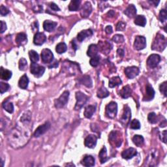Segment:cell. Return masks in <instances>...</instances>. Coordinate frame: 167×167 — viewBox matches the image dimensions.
Wrapping results in <instances>:
<instances>
[{
  "instance_id": "obj_1",
  "label": "cell",
  "mask_w": 167,
  "mask_h": 167,
  "mask_svg": "<svg viewBox=\"0 0 167 167\" xmlns=\"http://www.w3.org/2000/svg\"><path fill=\"white\" fill-rule=\"evenodd\" d=\"M28 136L26 131H22L19 127H15L10 132L9 141L14 148L22 147L28 142Z\"/></svg>"
},
{
  "instance_id": "obj_2",
  "label": "cell",
  "mask_w": 167,
  "mask_h": 167,
  "mask_svg": "<svg viewBox=\"0 0 167 167\" xmlns=\"http://www.w3.org/2000/svg\"><path fill=\"white\" fill-rule=\"evenodd\" d=\"M166 47V42L165 37L161 34H157L152 44V49L153 50L162 51Z\"/></svg>"
},
{
  "instance_id": "obj_3",
  "label": "cell",
  "mask_w": 167,
  "mask_h": 167,
  "mask_svg": "<svg viewBox=\"0 0 167 167\" xmlns=\"http://www.w3.org/2000/svg\"><path fill=\"white\" fill-rule=\"evenodd\" d=\"M159 153L158 150L152 149L150 151L147 159L145 162V165L148 166H156L159 161Z\"/></svg>"
},
{
  "instance_id": "obj_4",
  "label": "cell",
  "mask_w": 167,
  "mask_h": 167,
  "mask_svg": "<svg viewBox=\"0 0 167 167\" xmlns=\"http://www.w3.org/2000/svg\"><path fill=\"white\" fill-rule=\"evenodd\" d=\"M76 103L75 109L76 111H79L80 108H82L83 106L87 103V101L88 100V97L81 92H77L76 93Z\"/></svg>"
},
{
  "instance_id": "obj_5",
  "label": "cell",
  "mask_w": 167,
  "mask_h": 167,
  "mask_svg": "<svg viewBox=\"0 0 167 167\" xmlns=\"http://www.w3.org/2000/svg\"><path fill=\"white\" fill-rule=\"evenodd\" d=\"M69 97V92L65 91L62 95L58 99L55 101V107L56 108H63L67 103Z\"/></svg>"
},
{
  "instance_id": "obj_6",
  "label": "cell",
  "mask_w": 167,
  "mask_h": 167,
  "mask_svg": "<svg viewBox=\"0 0 167 167\" xmlns=\"http://www.w3.org/2000/svg\"><path fill=\"white\" fill-rule=\"evenodd\" d=\"M117 112V105L115 102L112 101L106 107V115L111 119L114 118Z\"/></svg>"
},
{
  "instance_id": "obj_7",
  "label": "cell",
  "mask_w": 167,
  "mask_h": 167,
  "mask_svg": "<svg viewBox=\"0 0 167 167\" xmlns=\"http://www.w3.org/2000/svg\"><path fill=\"white\" fill-rule=\"evenodd\" d=\"M45 68L36 63H31V72L36 77H40L43 75Z\"/></svg>"
},
{
  "instance_id": "obj_8",
  "label": "cell",
  "mask_w": 167,
  "mask_h": 167,
  "mask_svg": "<svg viewBox=\"0 0 167 167\" xmlns=\"http://www.w3.org/2000/svg\"><path fill=\"white\" fill-rule=\"evenodd\" d=\"M131 109H130V108L128 107V106H126L125 107L123 115H122L120 119L121 124L124 126H127L130 124V122H131Z\"/></svg>"
},
{
  "instance_id": "obj_9",
  "label": "cell",
  "mask_w": 167,
  "mask_h": 167,
  "mask_svg": "<svg viewBox=\"0 0 167 167\" xmlns=\"http://www.w3.org/2000/svg\"><path fill=\"white\" fill-rule=\"evenodd\" d=\"M146 47V39L143 36H136L134 43V49L136 50H143Z\"/></svg>"
},
{
  "instance_id": "obj_10",
  "label": "cell",
  "mask_w": 167,
  "mask_h": 167,
  "mask_svg": "<svg viewBox=\"0 0 167 167\" xmlns=\"http://www.w3.org/2000/svg\"><path fill=\"white\" fill-rule=\"evenodd\" d=\"M41 59L43 63H52L54 59V55H53L52 51L48 48L43 49L41 52Z\"/></svg>"
},
{
  "instance_id": "obj_11",
  "label": "cell",
  "mask_w": 167,
  "mask_h": 167,
  "mask_svg": "<svg viewBox=\"0 0 167 167\" xmlns=\"http://www.w3.org/2000/svg\"><path fill=\"white\" fill-rule=\"evenodd\" d=\"M161 61V57L158 54H152L149 56L147 60V64L150 68L156 67Z\"/></svg>"
},
{
  "instance_id": "obj_12",
  "label": "cell",
  "mask_w": 167,
  "mask_h": 167,
  "mask_svg": "<svg viewBox=\"0 0 167 167\" xmlns=\"http://www.w3.org/2000/svg\"><path fill=\"white\" fill-rule=\"evenodd\" d=\"M140 70L137 67H128L125 69V74L129 79H133L138 75Z\"/></svg>"
},
{
  "instance_id": "obj_13",
  "label": "cell",
  "mask_w": 167,
  "mask_h": 167,
  "mask_svg": "<svg viewBox=\"0 0 167 167\" xmlns=\"http://www.w3.org/2000/svg\"><path fill=\"white\" fill-rule=\"evenodd\" d=\"M50 124L48 121L46 122V123L43 125H40L39 127L35 130V131L34 133L35 137L37 138L43 135V134L45 133L50 128Z\"/></svg>"
},
{
  "instance_id": "obj_14",
  "label": "cell",
  "mask_w": 167,
  "mask_h": 167,
  "mask_svg": "<svg viewBox=\"0 0 167 167\" xmlns=\"http://www.w3.org/2000/svg\"><path fill=\"white\" fill-rule=\"evenodd\" d=\"M97 138L93 134H89L85 138L84 141V144L87 148H94L97 144Z\"/></svg>"
},
{
  "instance_id": "obj_15",
  "label": "cell",
  "mask_w": 167,
  "mask_h": 167,
  "mask_svg": "<svg viewBox=\"0 0 167 167\" xmlns=\"http://www.w3.org/2000/svg\"><path fill=\"white\" fill-rule=\"evenodd\" d=\"M92 11V7L89 2H85L82 7L80 11V14L83 18H87L90 15Z\"/></svg>"
},
{
  "instance_id": "obj_16",
  "label": "cell",
  "mask_w": 167,
  "mask_h": 167,
  "mask_svg": "<svg viewBox=\"0 0 167 167\" xmlns=\"http://www.w3.org/2000/svg\"><path fill=\"white\" fill-rule=\"evenodd\" d=\"M137 155V151L133 148H129L121 153V157L125 159H131Z\"/></svg>"
},
{
  "instance_id": "obj_17",
  "label": "cell",
  "mask_w": 167,
  "mask_h": 167,
  "mask_svg": "<svg viewBox=\"0 0 167 167\" xmlns=\"http://www.w3.org/2000/svg\"><path fill=\"white\" fill-rule=\"evenodd\" d=\"M47 40V37L43 33H40V32H37L34 38V43L35 45L40 46L44 43Z\"/></svg>"
},
{
  "instance_id": "obj_18",
  "label": "cell",
  "mask_w": 167,
  "mask_h": 167,
  "mask_svg": "<svg viewBox=\"0 0 167 167\" xmlns=\"http://www.w3.org/2000/svg\"><path fill=\"white\" fill-rule=\"evenodd\" d=\"M98 48L99 50H100L102 52V53H103L104 54H108L112 49V46L111 44L108 43L107 41H104V42L100 41L99 43Z\"/></svg>"
},
{
  "instance_id": "obj_19",
  "label": "cell",
  "mask_w": 167,
  "mask_h": 167,
  "mask_svg": "<svg viewBox=\"0 0 167 167\" xmlns=\"http://www.w3.org/2000/svg\"><path fill=\"white\" fill-rule=\"evenodd\" d=\"M155 96V91L151 85H147L146 88V95H144L143 100L149 101L152 100L154 98Z\"/></svg>"
},
{
  "instance_id": "obj_20",
  "label": "cell",
  "mask_w": 167,
  "mask_h": 167,
  "mask_svg": "<svg viewBox=\"0 0 167 167\" xmlns=\"http://www.w3.org/2000/svg\"><path fill=\"white\" fill-rule=\"evenodd\" d=\"M56 26L57 22L51 21V20H45L43 23L44 30L48 32H52L54 31Z\"/></svg>"
},
{
  "instance_id": "obj_21",
  "label": "cell",
  "mask_w": 167,
  "mask_h": 167,
  "mask_svg": "<svg viewBox=\"0 0 167 167\" xmlns=\"http://www.w3.org/2000/svg\"><path fill=\"white\" fill-rule=\"evenodd\" d=\"M93 35V31L91 30H83L80 31V33L77 35V39L79 42H82L83 40L85 39L88 37H90Z\"/></svg>"
},
{
  "instance_id": "obj_22",
  "label": "cell",
  "mask_w": 167,
  "mask_h": 167,
  "mask_svg": "<svg viewBox=\"0 0 167 167\" xmlns=\"http://www.w3.org/2000/svg\"><path fill=\"white\" fill-rule=\"evenodd\" d=\"M132 90L131 88L129 85H125L123 88L121 89V90L120 92V95L124 99H127L131 95Z\"/></svg>"
},
{
  "instance_id": "obj_23",
  "label": "cell",
  "mask_w": 167,
  "mask_h": 167,
  "mask_svg": "<svg viewBox=\"0 0 167 167\" xmlns=\"http://www.w3.org/2000/svg\"><path fill=\"white\" fill-rule=\"evenodd\" d=\"M124 13L127 15L129 18H133L136 14V9L135 6L133 5V4L129 5L127 7V9L125 10Z\"/></svg>"
},
{
  "instance_id": "obj_24",
  "label": "cell",
  "mask_w": 167,
  "mask_h": 167,
  "mask_svg": "<svg viewBox=\"0 0 167 167\" xmlns=\"http://www.w3.org/2000/svg\"><path fill=\"white\" fill-rule=\"evenodd\" d=\"M96 107L95 105H89L85 107L84 115L86 118H91L95 113Z\"/></svg>"
},
{
  "instance_id": "obj_25",
  "label": "cell",
  "mask_w": 167,
  "mask_h": 167,
  "mask_svg": "<svg viewBox=\"0 0 167 167\" xmlns=\"http://www.w3.org/2000/svg\"><path fill=\"white\" fill-rule=\"evenodd\" d=\"M99 48L96 44H91L88 47V50L87 52V55L90 57V58H93L97 55V53H98Z\"/></svg>"
},
{
  "instance_id": "obj_26",
  "label": "cell",
  "mask_w": 167,
  "mask_h": 167,
  "mask_svg": "<svg viewBox=\"0 0 167 167\" xmlns=\"http://www.w3.org/2000/svg\"><path fill=\"white\" fill-rule=\"evenodd\" d=\"M82 164L85 166H93L95 165V159L92 156H85L82 161Z\"/></svg>"
},
{
  "instance_id": "obj_27",
  "label": "cell",
  "mask_w": 167,
  "mask_h": 167,
  "mask_svg": "<svg viewBox=\"0 0 167 167\" xmlns=\"http://www.w3.org/2000/svg\"><path fill=\"white\" fill-rule=\"evenodd\" d=\"M27 35L24 33L18 34L17 36V37H16V42H17L18 45H24V44L27 43Z\"/></svg>"
},
{
  "instance_id": "obj_28",
  "label": "cell",
  "mask_w": 167,
  "mask_h": 167,
  "mask_svg": "<svg viewBox=\"0 0 167 167\" xmlns=\"http://www.w3.org/2000/svg\"><path fill=\"white\" fill-rule=\"evenodd\" d=\"M99 157L100 159V162L101 164H103L104 162L107 161L108 159V157H107V148L106 147H104L102 148L99 153Z\"/></svg>"
},
{
  "instance_id": "obj_29",
  "label": "cell",
  "mask_w": 167,
  "mask_h": 167,
  "mask_svg": "<svg viewBox=\"0 0 167 167\" xmlns=\"http://www.w3.org/2000/svg\"><path fill=\"white\" fill-rule=\"evenodd\" d=\"M122 84V81L119 76H114L112 77L109 80V87L110 88H114L117 85H120Z\"/></svg>"
},
{
  "instance_id": "obj_30",
  "label": "cell",
  "mask_w": 167,
  "mask_h": 167,
  "mask_svg": "<svg viewBox=\"0 0 167 167\" xmlns=\"http://www.w3.org/2000/svg\"><path fill=\"white\" fill-rule=\"evenodd\" d=\"M28 84H29V79H28L26 75H23L18 82V85L20 88L25 89L27 88Z\"/></svg>"
},
{
  "instance_id": "obj_31",
  "label": "cell",
  "mask_w": 167,
  "mask_h": 167,
  "mask_svg": "<svg viewBox=\"0 0 167 167\" xmlns=\"http://www.w3.org/2000/svg\"><path fill=\"white\" fill-rule=\"evenodd\" d=\"M117 133L116 131H112L109 134V140L111 142H116L115 145L116 147H120L121 144V140L117 139Z\"/></svg>"
},
{
  "instance_id": "obj_32",
  "label": "cell",
  "mask_w": 167,
  "mask_h": 167,
  "mask_svg": "<svg viewBox=\"0 0 167 167\" xmlns=\"http://www.w3.org/2000/svg\"><path fill=\"white\" fill-rule=\"evenodd\" d=\"M134 24L137 26L144 27L146 24V18L143 15H138L134 19Z\"/></svg>"
},
{
  "instance_id": "obj_33",
  "label": "cell",
  "mask_w": 167,
  "mask_h": 167,
  "mask_svg": "<svg viewBox=\"0 0 167 167\" xmlns=\"http://www.w3.org/2000/svg\"><path fill=\"white\" fill-rule=\"evenodd\" d=\"M81 2L80 0H72L69 3V9L70 11H77L79 10Z\"/></svg>"
},
{
  "instance_id": "obj_34",
  "label": "cell",
  "mask_w": 167,
  "mask_h": 167,
  "mask_svg": "<svg viewBox=\"0 0 167 167\" xmlns=\"http://www.w3.org/2000/svg\"><path fill=\"white\" fill-rule=\"evenodd\" d=\"M2 107L7 112H8L10 114H12L14 112V106L13 103H11L9 101V100H7L4 101L3 103Z\"/></svg>"
},
{
  "instance_id": "obj_35",
  "label": "cell",
  "mask_w": 167,
  "mask_h": 167,
  "mask_svg": "<svg viewBox=\"0 0 167 167\" xmlns=\"http://www.w3.org/2000/svg\"><path fill=\"white\" fill-rule=\"evenodd\" d=\"M133 142L136 146H138V147H140V146L144 144V139L142 136L136 134V135H134L133 138Z\"/></svg>"
},
{
  "instance_id": "obj_36",
  "label": "cell",
  "mask_w": 167,
  "mask_h": 167,
  "mask_svg": "<svg viewBox=\"0 0 167 167\" xmlns=\"http://www.w3.org/2000/svg\"><path fill=\"white\" fill-rule=\"evenodd\" d=\"M97 95L99 98L101 99L105 98V97H107L109 95V92L104 86H102L98 89V91H97Z\"/></svg>"
},
{
  "instance_id": "obj_37",
  "label": "cell",
  "mask_w": 167,
  "mask_h": 167,
  "mask_svg": "<svg viewBox=\"0 0 167 167\" xmlns=\"http://www.w3.org/2000/svg\"><path fill=\"white\" fill-rule=\"evenodd\" d=\"M12 76V72L7 69L1 68V79L4 80H9Z\"/></svg>"
},
{
  "instance_id": "obj_38",
  "label": "cell",
  "mask_w": 167,
  "mask_h": 167,
  "mask_svg": "<svg viewBox=\"0 0 167 167\" xmlns=\"http://www.w3.org/2000/svg\"><path fill=\"white\" fill-rule=\"evenodd\" d=\"M80 82L88 88H91L93 85L92 79L90 78V76L88 75H84L82 78L80 79Z\"/></svg>"
},
{
  "instance_id": "obj_39",
  "label": "cell",
  "mask_w": 167,
  "mask_h": 167,
  "mask_svg": "<svg viewBox=\"0 0 167 167\" xmlns=\"http://www.w3.org/2000/svg\"><path fill=\"white\" fill-rule=\"evenodd\" d=\"M67 49V47L66 45V44L64 43H59L58 44H57V46L56 47V52L59 54H63V53L66 52Z\"/></svg>"
},
{
  "instance_id": "obj_40",
  "label": "cell",
  "mask_w": 167,
  "mask_h": 167,
  "mask_svg": "<svg viewBox=\"0 0 167 167\" xmlns=\"http://www.w3.org/2000/svg\"><path fill=\"white\" fill-rule=\"evenodd\" d=\"M29 56L32 63H37L39 59V54L35 50H30L29 52Z\"/></svg>"
},
{
  "instance_id": "obj_41",
  "label": "cell",
  "mask_w": 167,
  "mask_h": 167,
  "mask_svg": "<svg viewBox=\"0 0 167 167\" xmlns=\"http://www.w3.org/2000/svg\"><path fill=\"white\" fill-rule=\"evenodd\" d=\"M148 120L149 121V123L154 124H156L157 122V116L156 115V113L154 112H151L148 114Z\"/></svg>"
},
{
  "instance_id": "obj_42",
  "label": "cell",
  "mask_w": 167,
  "mask_h": 167,
  "mask_svg": "<svg viewBox=\"0 0 167 167\" xmlns=\"http://www.w3.org/2000/svg\"><path fill=\"white\" fill-rule=\"evenodd\" d=\"M27 63L26 59L21 58L19 61V69L20 71H25L27 69Z\"/></svg>"
},
{
  "instance_id": "obj_43",
  "label": "cell",
  "mask_w": 167,
  "mask_h": 167,
  "mask_svg": "<svg viewBox=\"0 0 167 167\" xmlns=\"http://www.w3.org/2000/svg\"><path fill=\"white\" fill-rule=\"evenodd\" d=\"M100 62V57L99 56H96L93 58H92V59L89 61V63H90L92 67H97L99 64Z\"/></svg>"
},
{
  "instance_id": "obj_44",
  "label": "cell",
  "mask_w": 167,
  "mask_h": 167,
  "mask_svg": "<svg viewBox=\"0 0 167 167\" xmlns=\"http://www.w3.org/2000/svg\"><path fill=\"white\" fill-rule=\"evenodd\" d=\"M112 40L114 42H115L116 43H121L124 42L125 39L124 37V36L122 35L117 34L113 37Z\"/></svg>"
},
{
  "instance_id": "obj_45",
  "label": "cell",
  "mask_w": 167,
  "mask_h": 167,
  "mask_svg": "<svg viewBox=\"0 0 167 167\" xmlns=\"http://www.w3.org/2000/svg\"><path fill=\"white\" fill-rule=\"evenodd\" d=\"M130 128L132 129H139L140 128V124L138 120H133L130 124Z\"/></svg>"
},
{
  "instance_id": "obj_46",
  "label": "cell",
  "mask_w": 167,
  "mask_h": 167,
  "mask_svg": "<svg viewBox=\"0 0 167 167\" xmlns=\"http://www.w3.org/2000/svg\"><path fill=\"white\" fill-rule=\"evenodd\" d=\"M166 19H167V14H166V9H161L159 13L160 21L162 23H163L166 21Z\"/></svg>"
},
{
  "instance_id": "obj_47",
  "label": "cell",
  "mask_w": 167,
  "mask_h": 167,
  "mask_svg": "<svg viewBox=\"0 0 167 167\" xmlns=\"http://www.w3.org/2000/svg\"><path fill=\"white\" fill-rule=\"evenodd\" d=\"M9 88H10L9 84H8L7 83H4V82L0 83V90H1L2 94L7 92L8 90H9Z\"/></svg>"
},
{
  "instance_id": "obj_48",
  "label": "cell",
  "mask_w": 167,
  "mask_h": 167,
  "mask_svg": "<svg viewBox=\"0 0 167 167\" xmlns=\"http://www.w3.org/2000/svg\"><path fill=\"white\" fill-rule=\"evenodd\" d=\"M166 89H167V82H164L163 83H162L160 86H159V89L160 92L163 94L165 97L167 95H166Z\"/></svg>"
},
{
  "instance_id": "obj_49",
  "label": "cell",
  "mask_w": 167,
  "mask_h": 167,
  "mask_svg": "<svg viewBox=\"0 0 167 167\" xmlns=\"http://www.w3.org/2000/svg\"><path fill=\"white\" fill-rule=\"evenodd\" d=\"M126 24L124 22H119L116 26V30L117 31H124L125 29Z\"/></svg>"
},
{
  "instance_id": "obj_50",
  "label": "cell",
  "mask_w": 167,
  "mask_h": 167,
  "mask_svg": "<svg viewBox=\"0 0 167 167\" xmlns=\"http://www.w3.org/2000/svg\"><path fill=\"white\" fill-rule=\"evenodd\" d=\"M9 13V10L7 9L5 6L2 5L0 7V14L2 16H6Z\"/></svg>"
},
{
  "instance_id": "obj_51",
  "label": "cell",
  "mask_w": 167,
  "mask_h": 167,
  "mask_svg": "<svg viewBox=\"0 0 167 167\" xmlns=\"http://www.w3.org/2000/svg\"><path fill=\"white\" fill-rule=\"evenodd\" d=\"M160 138L161 140L164 142V143H166V131L165 130L162 132L160 135Z\"/></svg>"
},
{
  "instance_id": "obj_52",
  "label": "cell",
  "mask_w": 167,
  "mask_h": 167,
  "mask_svg": "<svg viewBox=\"0 0 167 167\" xmlns=\"http://www.w3.org/2000/svg\"><path fill=\"white\" fill-rule=\"evenodd\" d=\"M35 13H41L43 11V7L41 5H36L33 8Z\"/></svg>"
},
{
  "instance_id": "obj_53",
  "label": "cell",
  "mask_w": 167,
  "mask_h": 167,
  "mask_svg": "<svg viewBox=\"0 0 167 167\" xmlns=\"http://www.w3.org/2000/svg\"><path fill=\"white\" fill-rule=\"evenodd\" d=\"M50 7L51 8V9H52L53 11H60V9L58 7V6L56 4L54 3H50Z\"/></svg>"
},
{
  "instance_id": "obj_54",
  "label": "cell",
  "mask_w": 167,
  "mask_h": 167,
  "mask_svg": "<svg viewBox=\"0 0 167 167\" xmlns=\"http://www.w3.org/2000/svg\"><path fill=\"white\" fill-rule=\"evenodd\" d=\"M7 30V25L5 22H4L3 21H1V33L3 34L4 33V31H5Z\"/></svg>"
},
{
  "instance_id": "obj_55",
  "label": "cell",
  "mask_w": 167,
  "mask_h": 167,
  "mask_svg": "<svg viewBox=\"0 0 167 167\" xmlns=\"http://www.w3.org/2000/svg\"><path fill=\"white\" fill-rule=\"evenodd\" d=\"M105 31L107 34L110 35L112 33L113 30H112V27L111 26H107L105 28Z\"/></svg>"
},
{
  "instance_id": "obj_56",
  "label": "cell",
  "mask_w": 167,
  "mask_h": 167,
  "mask_svg": "<svg viewBox=\"0 0 167 167\" xmlns=\"http://www.w3.org/2000/svg\"><path fill=\"white\" fill-rule=\"evenodd\" d=\"M117 52L118 55H119L120 57H123L124 55V50H122V49H118Z\"/></svg>"
},
{
  "instance_id": "obj_57",
  "label": "cell",
  "mask_w": 167,
  "mask_h": 167,
  "mask_svg": "<svg viewBox=\"0 0 167 167\" xmlns=\"http://www.w3.org/2000/svg\"><path fill=\"white\" fill-rule=\"evenodd\" d=\"M149 3L150 4H152L153 5H154L155 7H157L158 5V4L159 3V1H149Z\"/></svg>"
},
{
  "instance_id": "obj_58",
  "label": "cell",
  "mask_w": 167,
  "mask_h": 167,
  "mask_svg": "<svg viewBox=\"0 0 167 167\" xmlns=\"http://www.w3.org/2000/svg\"><path fill=\"white\" fill-rule=\"evenodd\" d=\"M114 12L113 11H110L109 12H108V15H110V16H111V17H114ZM110 16H109V17H110Z\"/></svg>"
},
{
  "instance_id": "obj_59",
  "label": "cell",
  "mask_w": 167,
  "mask_h": 167,
  "mask_svg": "<svg viewBox=\"0 0 167 167\" xmlns=\"http://www.w3.org/2000/svg\"><path fill=\"white\" fill-rule=\"evenodd\" d=\"M72 48H74L75 50H76V49H77V46L76 45L75 40H73V41H72Z\"/></svg>"
},
{
  "instance_id": "obj_60",
  "label": "cell",
  "mask_w": 167,
  "mask_h": 167,
  "mask_svg": "<svg viewBox=\"0 0 167 167\" xmlns=\"http://www.w3.org/2000/svg\"><path fill=\"white\" fill-rule=\"evenodd\" d=\"M67 166H75V165H73L72 163H70V164H67Z\"/></svg>"
}]
</instances>
